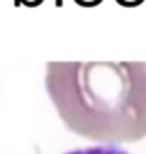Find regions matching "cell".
<instances>
[{
	"mask_svg": "<svg viewBox=\"0 0 146 154\" xmlns=\"http://www.w3.org/2000/svg\"><path fill=\"white\" fill-rule=\"evenodd\" d=\"M44 84L74 134L106 145L146 137V61H50Z\"/></svg>",
	"mask_w": 146,
	"mask_h": 154,
	"instance_id": "obj_1",
	"label": "cell"
},
{
	"mask_svg": "<svg viewBox=\"0 0 146 154\" xmlns=\"http://www.w3.org/2000/svg\"><path fill=\"white\" fill-rule=\"evenodd\" d=\"M65 154H130L126 150H122L115 145H98V147H87V149H78V150H70Z\"/></svg>",
	"mask_w": 146,
	"mask_h": 154,
	"instance_id": "obj_2",
	"label": "cell"
},
{
	"mask_svg": "<svg viewBox=\"0 0 146 154\" xmlns=\"http://www.w3.org/2000/svg\"><path fill=\"white\" fill-rule=\"evenodd\" d=\"M78 4H82V6H94V4H98L100 0H76Z\"/></svg>",
	"mask_w": 146,
	"mask_h": 154,
	"instance_id": "obj_3",
	"label": "cell"
}]
</instances>
